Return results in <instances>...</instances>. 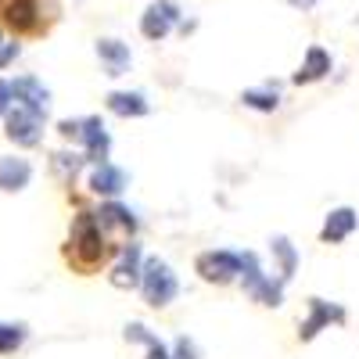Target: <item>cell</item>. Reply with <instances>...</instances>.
Listing matches in <instances>:
<instances>
[{
    "label": "cell",
    "mask_w": 359,
    "mask_h": 359,
    "mask_svg": "<svg viewBox=\"0 0 359 359\" xmlns=\"http://www.w3.org/2000/svg\"><path fill=\"white\" fill-rule=\"evenodd\" d=\"M86 144V162H108V151H111V137L101 123V115H90V118H79V137Z\"/></svg>",
    "instance_id": "9c48e42d"
},
{
    "label": "cell",
    "mask_w": 359,
    "mask_h": 359,
    "mask_svg": "<svg viewBox=\"0 0 359 359\" xmlns=\"http://www.w3.org/2000/svg\"><path fill=\"white\" fill-rule=\"evenodd\" d=\"M137 287L144 291V302L151 306V309H165L172 298L180 294V280H176L172 266H169L165 259H147V262H140V284H137Z\"/></svg>",
    "instance_id": "3957f363"
},
{
    "label": "cell",
    "mask_w": 359,
    "mask_h": 359,
    "mask_svg": "<svg viewBox=\"0 0 359 359\" xmlns=\"http://www.w3.org/2000/svg\"><path fill=\"white\" fill-rule=\"evenodd\" d=\"M11 101L33 115H47L50 111V90L36 76H18V79H11Z\"/></svg>",
    "instance_id": "52a82bcc"
},
{
    "label": "cell",
    "mask_w": 359,
    "mask_h": 359,
    "mask_svg": "<svg viewBox=\"0 0 359 359\" xmlns=\"http://www.w3.org/2000/svg\"><path fill=\"white\" fill-rule=\"evenodd\" d=\"M29 180H33V165L18 155H4L0 158V191L4 194H18L29 187Z\"/></svg>",
    "instance_id": "7c38bea8"
},
{
    "label": "cell",
    "mask_w": 359,
    "mask_h": 359,
    "mask_svg": "<svg viewBox=\"0 0 359 359\" xmlns=\"http://www.w3.org/2000/svg\"><path fill=\"white\" fill-rule=\"evenodd\" d=\"M25 341V327L22 323H4L0 320V355H11Z\"/></svg>",
    "instance_id": "603a6c76"
},
{
    "label": "cell",
    "mask_w": 359,
    "mask_h": 359,
    "mask_svg": "<svg viewBox=\"0 0 359 359\" xmlns=\"http://www.w3.org/2000/svg\"><path fill=\"white\" fill-rule=\"evenodd\" d=\"M194 269H198V277L205 284H230V280H237V273H241V255L212 248V252H201L194 259Z\"/></svg>",
    "instance_id": "5b68a950"
},
{
    "label": "cell",
    "mask_w": 359,
    "mask_h": 359,
    "mask_svg": "<svg viewBox=\"0 0 359 359\" xmlns=\"http://www.w3.org/2000/svg\"><path fill=\"white\" fill-rule=\"evenodd\" d=\"M108 108L123 118H140V115H147L151 104H147L140 90H115V94H108Z\"/></svg>",
    "instance_id": "2e32d148"
},
{
    "label": "cell",
    "mask_w": 359,
    "mask_h": 359,
    "mask_svg": "<svg viewBox=\"0 0 359 359\" xmlns=\"http://www.w3.org/2000/svg\"><path fill=\"white\" fill-rule=\"evenodd\" d=\"M273 255L280 262V280H291L294 277V266H298V252L287 237H273Z\"/></svg>",
    "instance_id": "7402d4cb"
},
{
    "label": "cell",
    "mask_w": 359,
    "mask_h": 359,
    "mask_svg": "<svg viewBox=\"0 0 359 359\" xmlns=\"http://www.w3.org/2000/svg\"><path fill=\"white\" fill-rule=\"evenodd\" d=\"M126 341H140V345H147V359H172L169 348H165L151 331H147L144 323H130V327H126Z\"/></svg>",
    "instance_id": "d6986e66"
},
{
    "label": "cell",
    "mask_w": 359,
    "mask_h": 359,
    "mask_svg": "<svg viewBox=\"0 0 359 359\" xmlns=\"http://www.w3.org/2000/svg\"><path fill=\"white\" fill-rule=\"evenodd\" d=\"M237 277L245 280V291L255 298L259 306H280L284 302V280H269L252 252L241 255V273H237Z\"/></svg>",
    "instance_id": "277c9868"
},
{
    "label": "cell",
    "mask_w": 359,
    "mask_h": 359,
    "mask_svg": "<svg viewBox=\"0 0 359 359\" xmlns=\"http://www.w3.org/2000/svg\"><path fill=\"white\" fill-rule=\"evenodd\" d=\"M111 259V241L108 233L97 226L94 212H79L69 230V245H65V262L79 273H97V269Z\"/></svg>",
    "instance_id": "6da1fadb"
},
{
    "label": "cell",
    "mask_w": 359,
    "mask_h": 359,
    "mask_svg": "<svg viewBox=\"0 0 359 359\" xmlns=\"http://www.w3.org/2000/svg\"><path fill=\"white\" fill-rule=\"evenodd\" d=\"M241 101H245L248 108H255V111H277V104H280V90H277L273 83H269V86H255V90H245Z\"/></svg>",
    "instance_id": "ffe728a7"
},
{
    "label": "cell",
    "mask_w": 359,
    "mask_h": 359,
    "mask_svg": "<svg viewBox=\"0 0 359 359\" xmlns=\"http://www.w3.org/2000/svg\"><path fill=\"white\" fill-rule=\"evenodd\" d=\"M327 72H331V54H327L323 47H309L302 69L294 72V83H298V86H302V83H316V79H323Z\"/></svg>",
    "instance_id": "ac0fdd59"
},
{
    "label": "cell",
    "mask_w": 359,
    "mask_h": 359,
    "mask_svg": "<svg viewBox=\"0 0 359 359\" xmlns=\"http://www.w3.org/2000/svg\"><path fill=\"white\" fill-rule=\"evenodd\" d=\"M97 57L104 62L108 76H123L130 69V47L123 40H97Z\"/></svg>",
    "instance_id": "e0dca14e"
},
{
    "label": "cell",
    "mask_w": 359,
    "mask_h": 359,
    "mask_svg": "<svg viewBox=\"0 0 359 359\" xmlns=\"http://www.w3.org/2000/svg\"><path fill=\"white\" fill-rule=\"evenodd\" d=\"M140 262H144L140 245H137V241L123 245V255H118V262L111 266V273H108L111 287H118V291H130V287H137V284H140Z\"/></svg>",
    "instance_id": "30bf717a"
},
{
    "label": "cell",
    "mask_w": 359,
    "mask_h": 359,
    "mask_svg": "<svg viewBox=\"0 0 359 359\" xmlns=\"http://www.w3.org/2000/svg\"><path fill=\"white\" fill-rule=\"evenodd\" d=\"M341 320H345V309H341V306H331V302H323V298H309V320H302V331H298V338L313 341L323 327L341 323Z\"/></svg>",
    "instance_id": "8fae6325"
},
{
    "label": "cell",
    "mask_w": 359,
    "mask_h": 359,
    "mask_svg": "<svg viewBox=\"0 0 359 359\" xmlns=\"http://www.w3.org/2000/svg\"><path fill=\"white\" fill-rule=\"evenodd\" d=\"M126 172L111 165V162H97V169L90 172V191L94 194H104V198H115V194H123L126 191Z\"/></svg>",
    "instance_id": "4fadbf2b"
},
{
    "label": "cell",
    "mask_w": 359,
    "mask_h": 359,
    "mask_svg": "<svg viewBox=\"0 0 359 359\" xmlns=\"http://www.w3.org/2000/svg\"><path fill=\"white\" fill-rule=\"evenodd\" d=\"M57 133H62L65 140H76L79 137V118H62V123H57Z\"/></svg>",
    "instance_id": "4316f807"
},
{
    "label": "cell",
    "mask_w": 359,
    "mask_h": 359,
    "mask_svg": "<svg viewBox=\"0 0 359 359\" xmlns=\"http://www.w3.org/2000/svg\"><path fill=\"white\" fill-rule=\"evenodd\" d=\"M54 15V0H0V29H11L15 36H43Z\"/></svg>",
    "instance_id": "7a4b0ae2"
},
{
    "label": "cell",
    "mask_w": 359,
    "mask_h": 359,
    "mask_svg": "<svg viewBox=\"0 0 359 359\" xmlns=\"http://www.w3.org/2000/svg\"><path fill=\"white\" fill-rule=\"evenodd\" d=\"M287 4H291V8H302V11H309V8L316 4V0H287Z\"/></svg>",
    "instance_id": "83f0119b"
},
{
    "label": "cell",
    "mask_w": 359,
    "mask_h": 359,
    "mask_svg": "<svg viewBox=\"0 0 359 359\" xmlns=\"http://www.w3.org/2000/svg\"><path fill=\"white\" fill-rule=\"evenodd\" d=\"M18 40L15 36H8L4 29H0V69H8V65H15V57H18Z\"/></svg>",
    "instance_id": "cb8c5ba5"
},
{
    "label": "cell",
    "mask_w": 359,
    "mask_h": 359,
    "mask_svg": "<svg viewBox=\"0 0 359 359\" xmlns=\"http://www.w3.org/2000/svg\"><path fill=\"white\" fill-rule=\"evenodd\" d=\"M11 104H15V101H11V83H8V79H0V118L11 111Z\"/></svg>",
    "instance_id": "484cf974"
},
{
    "label": "cell",
    "mask_w": 359,
    "mask_h": 359,
    "mask_svg": "<svg viewBox=\"0 0 359 359\" xmlns=\"http://www.w3.org/2000/svg\"><path fill=\"white\" fill-rule=\"evenodd\" d=\"M355 223H359V216H355V208H334L331 216H327V223H323V230H320V237L327 245H341L345 237L355 230Z\"/></svg>",
    "instance_id": "9a60e30c"
},
{
    "label": "cell",
    "mask_w": 359,
    "mask_h": 359,
    "mask_svg": "<svg viewBox=\"0 0 359 359\" xmlns=\"http://www.w3.org/2000/svg\"><path fill=\"white\" fill-rule=\"evenodd\" d=\"M172 359H198L194 341H191V338H180V341H176V355H172Z\"/></svg>",
    "instance_id": "d4e9b609"
},
{
    "label": "cell",
    "mask_w": 359,
    "mask_h": 359,
    "mask_svg": "<svg viewBox=\"0 0 359 359\" xmlns=\"http://www.w3.org/2000/svg\"><path fill=\"white\" fill-rule=\"evenodd\" d=\"M4 137L18 147H36L43 140V115H33V111H25V108H11L4 115Z\"/></svg>",
    "instance_id": "8992f818"
},
{
    "label": "cell",
    "mask_w": 359,
    "mask_h": 359,
    "mask_svg": "<svg viewBox=\"0 0 359 359\" xmlns=\"http://www.w3.org/2000/svg\"><path fill=\"white\" fill-rule=\"evenodd\" d=\"M176 18H180V8L172 4V0H158V4H151L144 15H140V33L147 36V40H165L169 33H172V25H176Z\"/></svg>",
    "instance_id": "ba28073f"
},
{
    "label": "cell",
    "mask_w": 359,
    "mask_h": 359,
    "mask_svg": "<svg viewBox=\"0 0 359 359\" xmlns=\"http://www.w3.org/2000/svg\"><path fill=\"white\" fill-rule=\"evenodd\" d=\"M83 155H72V151H57V155H50V169H54V176L62 180V184H72L76 180V172L83 169Z\"/></svg>",
    "instance_id": "44dd1931"
},
{
    "label": "cell",
    "mask_w": 359,
    "mask_h": 359,
    "mask_svg": "<svg viewBox=\"0 0 359 359\" xmlns=\"http://www.w3.org/2000/svg\"><path fill=\"white\" fill-rule=\"evenodd\" d=\"M94 219H97L101 230H118L123 237H133L137 233V216L130 212L126 205H118V201L101 205V212H94Z\"/></svg>",
    "instance_id": "5bb4252c"
}]
</instances>
